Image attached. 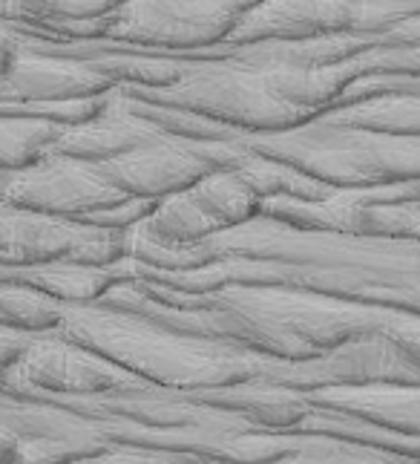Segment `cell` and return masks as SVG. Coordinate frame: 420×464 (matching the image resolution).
Masks as SVG:
<instances>
[{"label": "cell", "instance_id": "1", "mask_svg": "<svg viewBox=\"0 0 420 464\" xmlns=\"http://www.w3.org/2000/svg\"><path fill=\"white\" fill-rule=\"evenodd\" d=\"M119 173L121 182L138 194H176V190L196 185L205 176V168L199 165V159L187 156L185 150L156 145L138 148L133 156L121 159Z\"/></svg>", "mask_w": 420, "mask_h": 464}]
</instances>
